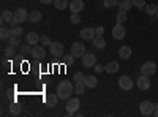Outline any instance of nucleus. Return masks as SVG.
Returning <instances> with one entry per match:
<instances>
[{
  "label": "nucleus",
  "instance_id": "21",
  "mask_svg": "<svg viewBox=\"0 0 158 117\" xmlns=\"http://www.w3.org/2000/svg\"><path fill=\"white\" fill-rule=\"evenodd\" d=\"M118 57L123 59V60L130 59L131 57V48L130 46H122L120 49H118Z\"/></svg>",
  "mask_w": 158,
  "mask_h": 117
},
{
  "label": "nucleus",
  "instance_id": "15",
  "mask_svg": "<svg viewBox=\"0 0 158 117\" xmlns=\"http://www.w3.org/2000/svg\"><path fill=\"white\" fill-rule=\"evenodd\" d=\"M68 8L71 10V13H81L84 10V2L82 0H71Z\"/></svg>",
  "mask_w": 158,
  "mask_h": 117
},
{
  "label": "nucleus",
  "instance_id": "7",
  "mask_svg": "<svg viewBox=\"0 0 158 117\" xmlns=\"http://www.w3.org/2000/svg\"><path fill=\"white\" fill-rule=\"evenodd\" d=\"M117 82H118V87H120L122 90H131V89H133V86H135L133 79H131L130 76H120Z\"/></svg>",
  "mask_w": 158,
  "mask_h": 117
},
{
  "label": "nucleus",
  "instance_id": "3",
  "mask_svg": "<svg viewBox=\"0 0 158 117\" xmlns=\"http://www.w3.org/2000/svg\"><path fill=\"white\" fill-rule=\"evenodd\" d=\"M24 21H29V13L25 8H18L15 11V21H13L11 25H16V24H22Z\"/></svg>",
  "mask_w": 158,
  "mask_h": 117
},
{
  "label": "nucleus",
  "instance_id": "11",
  "mask_svg": "<svg viewBox=\"0 0 158 117\" xmlns=\"http://www.w3.org/2000/svg\"><path fill=\"white\" fill-rule=\"evenodd\" d=\"M81 59H82V65L85 68H94L97 63V57L94 54H84Z\"/></svg>",
  "mask_w": 158,
  "mask_h": 117
},
{
  "label": "nucleus",
  "instance_id": "46",
  "mask_svg": "<svg viewBox=\"0 0 158 117\" xmlns=\"http://www.w3.org/2000/svg\"><path fill=\"white\" fill-rule=\"evenodd\" d=\"M156 5H158V2H156Z\"/></svg>",
  "mask_w": 158,
  "mask_h": 117
},
{
  "label": "nucleus",
  "instance_id": "30",
  "mask_svg": "<svg viewBox=\"0 0 158 117\" xmlns=\"http://www.w3.org/2000/svg\"><path fill=\"white\" fill-rule=\"evenodd\" d=\"M8 43H10V46H15V48H19L21 49V40H19V36H10L8 38Z\"/></svg>",
  "mask_w": 158,
  "mask_h": 117
},
{
  "label": "nucleus",
  "instance_id": "17",
  "mask_svg": "<svg viewBox=\"0 0 158 117\" xmlns=\"http://www.w3.org/2000/svg\"><path fill=\"white\" fill-rule=\"evenodd\" d=\"M133 6H135L133 0H118V5H117L118 11H130Z\"/></svg>",
  "mask_w": 158,
  "mask_h": 117
},
{
  "label": "nucleus",
  "instance_id": "31",
  "mask_svg": "<svg viewBox=\"0 0 158 117\" xmlns=\"http://www.w3.org/2000/svg\"><path fill=\"white\" fill-rule=\"evenodd\" d=\"M74 60H76V57H74L73 54H70V56H65V54H63V57H62V62H63L65 65H73Z\"/></svg>",
  "mask_w": 158,
  "mask_h": 117
},
{
  "label": "nucleus",
  "instance_id": "14",
  "mask_svg": "<svg viewBox=\"0 0 158 117\" xmlns=\"http://www.w3.org/2000/svg\"><path fill=\"white\" fill-rule=\"evenodd\" d=\"M57 101H59V95H57V94H48L46 98H44V103H46L48 108L57 106Z\"/></svg>",
  "mask_w": 158,
  "mask_h": 117
},
{
  "label": "nucleus",
  "instance_id": "43",
  "mask_svg": "<svg viewBox=\"0 0 158 117\" xmlns=\"http://www.w3.org/2000/svg\"><path fill=\"white\" fill-rule=\"evenodd\" d=\"M6 59H8V57H5V59L2 60V67H3V68H8V60H6Z\"/></svg>",
  "mask_w": 158,
  "mask_h": 117
},
{
  "label": "nucleus",
  "instance_id": "36",
  "mask_svg": "<svg viewBox=\"0 0 158 117\" xmlns=\"http://www.w3.org/2000/svg\"><path fill=\"white\" fill-rule=\"evenodd\" d=\"M73 79H74L76 82H84V79H85V74H84L82 71H77V73H74Z\"/></svg>",
  "mask_w": 158,
  "mask_h": 117
},
{
  "label": "nucleus",
  "instance_id": "28",
  "mask_svg": "<svg viewBox=\"0 0 158 117\" xmlns=\"http://www.w3.org/2000/svg\"><path fill=\"white\" fill-rule=\"evenodd\" d=\"M11 36H21L22 35V27L19 24H16V25H11Z\"/></svg>",
  "mask_w": 158,
  "mask_h": 117
},
{
  "label": "nucleus",
  "instance_id": "44",
  "mask_svg": "<svg viewBox=\"0 0 158 117\" xmlns=\"http://www.w3.org/2000/svg\"><path fill=\"white\" fill-rule=\"evenodd\" d=\"M52 2H54V0H40V3H43V5H49Z\"/></svg>",
  "mask_w": 158,
  "mask_h": 117
},
{
  "label": "nucleus",
  "instance_id": "20",
  "mask_svg": "<svg viewBox=\"0 0 158 117\" xmlns=\"http://www.w3.org/2000/svg\"><path fill=\"white\" fill-rule=\"evenodd\" d=\"M13 21H15V13L10 11V10H3V11H2V22H10V24H13Z\"/></svg>",
  "mask_w": 158,
  "mask_h": 117
},
{
  "label": "nucleus",
  "instance_id": "33",
  "mask_svg": "<svg viewBox=\"0 0 158 117\" xmlns=\"http://www.w3.org/2000/svg\"><path fill=\"white\" fill-rule=\"evenodd\" d=\"M10 36H11V30L10 29H5V27L0 29V38H2V40H8Z\"/></svg>",
  "mask_w": 158,
  "mask_h": 117
},
{
  "label": "nucleus",
  "instance_id": "32",
  "mask_svg": "<svg viewBox=\"0 0 158 117\" xmlns=\"http://www.w3.org/2000/svg\"><path fill=\"white\" fill-rule=\"evenodd\" d=\"M115 21H117L118 24H123V22L127 21V11H118L117 16H115Z\"/></svg>",
  "mask_w": 158,
  "mask_h": 117
},
{
  "label": "nucleus",
  "instance_id": "37",
  "mask_svg": "<svg viewBox=\"0 0 158 117\" xmlns=\"http://www.w3.org/2000/svg\"><path fill=\"white\" fill-rule=\"evenodd\" d=\"M70 19H71V22H73V24H79V22L82 21V18H81V15H79V13H71Z\"/></svg>",
  "mask_w": 158,
  "mask_h": 117
},
{
  "label": "nucleus",
  "instance_id": "13",
  "mask_svg": "<svg viewBox=\"0 0 158 117\" xmlns=\"http://www.w3.org/2000/svg\"><path fill=\"white\" fill-rule=\"evenodd\" d=\"M40 40H41V36H40L36 32H29L27 35H25V43H29L32 46H35L36 43H40Z\"/></svg>",
  "mask_w": 158,
  "mask_h": 117
},
{
  "label": "nucleus",
  "instance_id": "12",
  "mask_svg": "<svg viewBox=\"0 0 158 117\" xmlns=\"http://www.w3.org/2000/svg\"><path fill=\"white\" fill-rule=\"evenodd\" d=\"M79 36H81L82 40H94V38L97 36V33H95V29H92V27H84L81 32H79Z\"/></svg>",
  "mask_w": 158,
  "mask_h": 117
},
{
  "label": "nucleus",
  "instance_id": "34",
  "mask_svg": "<svg viewBox=\"0 0 158 117\" xmlns=\"http://www.w3.org/2000/svg\"><path fill=\"white\" fill-rule=\"evenodd\" d=\"M10 112H11V115H18L21 112V106L18 105V103H13V105L10 106Z\"/></svg>",
  "mask_w": 158,
  "mask_h": 117
},
{
  "label": "nucleus",
  "instance_id": "29",
  "mask_svg": "<svg viewBox=\"0 0 158 117\" xmlns=\"http://www.w3.org/2000/svg\"><path fill=\"white\" fill-rule=\"evenodd\" d=\"M16 49H18V48H15V46H8V48L5 49V57L13 59V57L16 56Z\"/></svg>",
  "mask_w": 158,
  "mask_h": 117
},
{
  "label": "nucleus",
  "instance_id": "38",
  "mask_svg": "<svg viewBox=\"0 0 158 117\" xmlns=\"http://www.w3.org/2000/svg\"><path fill=\"white\" fill-rule=\"evenodd\" d=\"M133 5L138 8V10H142V8H146V0H133Z\"/></svg>",
  "mask_w": 158,
  "mask_h": 117
},
{
  "label": "nucleus",
  "instance_id": "6",
  "mask_svg": "<svg viewBox=\"0 0 158 117\" xmlns=\"http://www.w3.org/2000/svg\"><path fill=\"white\" fill-rule=\"evenodd\" d=\"M79 106H81V101H79V98H68V100H67V112H68L70 115L76 114L77 109H79Z\"/></svg>",
  "mask_w": 158,
  "mask_h": 117
},
{
  "label": "nucleus",
  "instance_id": "27",
  "mask_svg": "<svg viewBox=\"0 0 158 117\" xmlns=\"http://www.w3.org/2000/svg\"><path fill=\"white\" fill-rule=\"evenodd\" d=\"M85 84L84 82H76L74 84V94H77V95H82L84 92H85Z\"/></svg>",
  "mask_w": 158,
  "mask_h": 117
},
{
  "label": "nucleus",
  "instance_id": "8",
  "mask_svg": "<svg viewBox=\"0 0 158 117\" xmlns=\"http://www.w3.org/2000/svg\"><path fill=\"white\" fill-rule=\"evenodd\" d=\"M125 35H127V32H125L123 24H118V22H117L114 27H112V36L115 38V40H123Z\"/></svg>",
  "mask_w": 158,
  "mask_h": 117
},
{
  "label": "nucleus",
  "instance_id": "41",
  "mask_svg": "<svg viewBox=\"0 0 158 117\" xmlns=\"http://www.w3.org/2000/svg\"><path fill=\"white\" fill-rule=\"evenodd\" d=\"M95 33H97V36H103V33H104V27H101V25H100V27H97V29H95Z\"/></svg>",
  "mask_w": 158,
  "mask_h": 117
},
{
  "label": "nucleus",
  "instance_id": "39",
  "mask_svg": "<svg viewBox=\"0 0 158 117\" xmlns=\"http://www.w3.org/2000/svg\"><path fill=\"white\" fill-rule=\"evenodd\" d=\"M40 43H43V46H51V38L48 35H41V40H40Z\"/></svg>",
  "mask_w": 158,
  "mask_h": 117
},
{
  "label": "nucleus",
  "instance_id": "26",
  "mask_svg": "<svg viewBox=\"0 0 158 117\" xmlns=\"http://www.w3.org/2000/svg\"><path fill=\"white\" fill-rule=\"evenodd\" d=\"M32 51H33V46L29 44V43H25L24 46H21V54L22 56H32Z\"/></svg>",
  "mask_w": 158,
  "mask_h": 117
},
{
  "label": "nucleus",
  "instance_id": "24",
  "mask_svg": "<svg viewBox=\"0 0 158 117\" xmlns=\"http://www.w3.org/2000/svg\"><path fill=\"white\" fill-rule=\"evenodd\" d=\"M146 13H147V16H155L156 15V11H158V5L156 3H149V5H146Z\"/></svg>",
  "mask_w": 158,
  "mask_h": 117
},
{
  "label": "nucleus",
  "instance_id": "40",
  "mask_svg": "<svg viewBox=\"0 0 158 117\" xmlns=\"http://www.w3.org/2000/svg\"><path fill=\"white\" fill-rule=\"evenodd\" d=\"M94 71H95V73H101V71H104V65H101V63H95Z\"/></svg>",
  "mask_w": 158,
  "mask_h": 117
},
{
  "label": "nucleus",
  "instance_id": "1",
  "mask_svg": "<svg viewBox=\"0 0 158 117\" xmlns=\"http://www.w3.org/2000/svg\"><path fill=\"white\" fill-rule=\"evenodd\" d=\"M74 92V86L71 81H60L57 86V95L60 100H68L71 98V94Z\"/></svg>",
  "mask_w": 158,
  "mask_h": 117
},
{
  "label": "nucleus",
  "instance_id": "23",
  "mask_svg": "<svg viewBox=\"0 0 158 117\" xmlns=\"http://www.w3.org/2000/svg\"><path fill=\"white\" fill-rule=\"evenodd\" d=\"M92 43H94V46L97 49H104L106 48V40H104L103 36H95L94 40H92Z\"/></svg>",
  "mask_w": 158,
  "mask_h": 117
},
{
  "label": "nucleus",
  "instance_id": "4",
  "mask_svg": "<svg viewBox=\"0 0 158 117\" xmlns=\"http://www.w3.org/2000/svg\"><path fill=\"white\" fill-rule=\"evenodd\" d=\"M49 52L51 56L54 57H63V52H65V48L60 41H52L51 46H49Z\"/></svg>",
  "mask_w": 158,
  "mask_h": 117
},
{
  "label": "nucleus",
  "instance_id": "10",
  "mask_svg": "<svg viewBox=\"0 0 158 117\" xmlns=\"http://www.w3.org/2000/svg\"><path fill=\"white\" fill-rule=\"evenodd\" d=\"M150 76H146V74H141V77L136 81V86L139 90H149L150 89Z\"/></svg>",
  "mask_w": 158,
  "mask_h": 117
},
{
  "label": "nucleus",
  "instance_id": "45",
  "mask_svg": "<svg viewBox=\"0 0 158 117\" xmlns=\"http://www.w3.org/2000/svg\"><path fill=\"white\" fill-rule=\"evenodd\" d=\"M155 18H156V19H158V11H156V15H155Z\"/></svg>",
  "mask_w": 158,
  "mask_h": 117
},
{
  "label": "nucleus",
  "instance_id": "9",
  "mask_svg": "<svg viewBox=\"0 0 158 117\" xmlns=\"http://www.w3.org/2000/svg\"><path fill=\"white\" fill-rule=\"evenodd\" d=\"M71 54L74 57H82L85 54V46L82 43H79V41H74L71 44Z\"/></svg>",
  "mask_w": 158,
  "mask_h": 117
},
{
  "label": "nucleus",
  "instance_id": "25",
  "mask_svg": "<svg viewBox=\"0 0 158 117\" xmlns=\"http://www.w3.org/2000/svg\"><path fill=\"white\" fill-rule=\"evenodd\" d=\"M54 6L57 8V10H65V8H68L70 6V2L68 0H54Z\"/></svg>",
  "mask_w": 158,
  "mask_h": 117
},
{
  "label": "nucleus",
  "instance_id": "22",
  "mask_svg": "<svg viewBox=\"0 0 158 117\" xmlns=\"http://www.w3.org/2000/svg\"><path fill=\"white\" fill-rule=\"evenodd\" d=\"M41 18H43V15H41V11H38V10H33V11H30L29 13V21L30 22H40L41 21Z\"/></svg>",
  "mask_w": 158,
  "mask_h": 117
},
{
  "label": "nucleus",
  "instance_id": "18",
  "mask_svg": "<svg viewBox=\"0 0 158 117\" xmlns=\"http://www.w3.org/2000/svg\"><path fill=\"white\" fill-rule=\"evenodd\" d=\"M104 71H106V73H109V74H112V73H117V71H118V62H115V60H111L109 63H106V65H104Z\"/></svg>",
  "mask_w": 158,
  "mask_h": 117
},
{
  "label": "nucleus",
  "instance_id": "42",
  "mask_svg": "<svg viewBox=\"0 0 158 117\" xmlns=\"http://www.w3.org/2000/svg\"><path fill=\"white\" fill-rule=\"evenodd\" d=\"M153 105H155V109H153V114H152V115L158 117V103H153Z\"/></svg>",
  "mask_w": 158,
  "mask_h": 117
},
{
  "label": "nucleus",
  "instance_id": "16",
  "mask_svg": "<svg viewBox=\"0 0 158 117\" xmlns=\"http://www.w3.org/2000/svg\"><path fill=\"white\" fill-rule=\"evenodd\" d=\"M44 56H46L44 46L35 44V46H33V51H32V57H35V59H44Z\"/></svg>",
  "mask_w": 158,
  "mask_h": 117
},
{
  "label": "nucleus",
  "instance_id": "5",
  "mask_svg": "<svg viewBox=\"0 0 158 117\" xmlns=\"http://www.w3.org/2000/svg\"><path fill=\"white\" fill-rule=\"evenodd\" d=\"M153 109H155V105L152 101H147V100H144L139 103V111L142 115H152L153 114Z\"/></svg>",
  "mask_w": 158,
  "mask_h": 117
},
{
  "label": "nucleus",
  "instance_id": "35",
  "mask_svg": "<svg viewBox=\"0 0 158 117\" xmlns=\"http://www.w3.org/2000/svg\"><path fill=\"white\" fill-rule=\"evenodd\" d=\"M118 5V0H103V6L106 8H114Z\"/></svg>",
  "mask_w": 158,
  "mask_h": 117
},
{
  "label": "nucleus",
  "instance_id": "2",
  "mask_svg": "<svg viewBox=\"0 0 158 117\" xmlns=\"http://www.w3.org/2000/svg\"><path fill=\"white\" fill-rule=\"evenodd\" d=\"M141 74H146V76H152L156 73V63L153 60H149V62H144L141 65Z\"/></svg>",
  "mask_w": 158,
  "mask_h": 117
},
{
  "label": "nucleus",
  "instance_id": "19",
  "mask_svg": "<svg viewBox=\"0 0 158 117\" xmlns=\"http://www.w3.org/2000/svg\"><path fill=\"white\" fill-rule=\"evenodd\" d=\"M84 84H85V87H87V89H95V87H97V84H98V81H97V77H95L94 74H89V76H85Z\"/></svg>",
  "mask_w": 158,
  "mask_h": 117
}]
</instances>
